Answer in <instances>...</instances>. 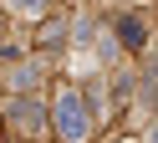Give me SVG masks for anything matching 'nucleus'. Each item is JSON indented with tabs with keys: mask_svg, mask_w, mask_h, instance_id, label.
Returning a JSON list of instances; mask_svg holds the SVG:
<instances>
[{
	"mask_svg": "<svg viewBox=\"0 0 158 143\" xmlns=\"http://www.w3.org/2000/svg\"><path fill=\"white\" fill-rule=\"evenodd\" d=\"M56 133H61L66 143H82L87 138V107L77 92H61L56 97Z\"/></svg>",
	"mask_w": 158,
	"mask_h": 143,
	"instance_id": "nucleus-1",
	"label": "nucleus"
},
{
	"mask_svg": "<svg viewBox=\"0 0 158 143\" xmlns=\"http://www.w3.org/2000/svg\"><path fill=\"white\" fill-rule=\"evenodd\" d=\"M10 118L21 123V128H36V123H41V107H31V102H15V107H10Z\"/></svg>",
	"mask_w": 158,
	"mask_h": 143,
	"instance_id": "nucleus-2",
	"label": "nucleus"
},
{
	"mask_svg": "<svg viewBox=\"0 0 158 143\" xmlns=\"http://www.w3.org/2000/svg\"><path fill=\"white\" fill-rule=\"evenodd\" d=\"M10 10H15V15H41L46 0H10Z\"/></svg>",
	"mask_w": 158,
	"mask_h": 143,
	"instance_id": "nucleus-3",
	"label": "nucleus"
},
{
	"mask_svg": "<svg viewBox=\"0 0 158 143\" xmlns=\"http://www.w3.org/2000/svg\"><path fill=\"white\" fill-rule=\"evenodd\" d=\"M123 41H127V46H143V26H138V20H133V15H127V20H123Z\"/></svg>",
	"mask_w": 158,
	"mask_h": 143,
	"instance_id": "nucleus-4",
	"label": "nucleus"
},
{
	"mask_svg": "<svg viewBox=\"0 0 158 143\" xmlns=\"http://www.w3.org/2000/svg\"><path fill=\"white\" fill-rule=\"evenodd\" d=\"M41 41H46V46H61V41H66V26H46Z\"/></svg>",
	"mask_w": 158,
	"mask_h": 143,
	"instance_id": "nucleus-5",
	"label": "nucleus"
}]
</instances>
